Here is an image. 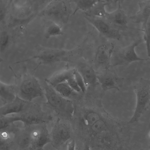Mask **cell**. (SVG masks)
<instances>
[{
    "mask_svg": "<svg viewBox=\"0 0 150 150\" xmlns=\"http://www.w3.org/2000/svg\"><path fill=\"white\" fill-rule=\"evenodd\" d=\"M46 105L57 115L65 118L71 117L74 111L73 102L59 94L54 88L46 83L44 87Z\"/></svg>",
    "mask_w": 150,
    "mask_h": 150,
    "instance_id": "6da1fadb",
    "label": "cell"
},
{
    "mask_svg": "<svg viewBox=\"0 0 150 150\" xmlns=\"http://www.w3.org/2000/svg\"><path fill=\"white\" fill-rule=\"evenodd\" d=\"M16 86L17 96L27 101L32 102L35 99L41 97L44 95L38 79L30 74H24L19 83Z\"/></svg>",
    "mask_w": 150,
    "mask_h": 150,
    "instance_id": "7a4b0ae2",
    "label": "cell"
},
{
    "mask_svg": "<svg viewBox=\"0 0 150 150\" xmlns=\"http://www.w3.org/2000/svg\"><path fill=\"white\" fill-rule=\"evenodd\" d=\"M13 116L14 122H21L25 126L45 124L52 118L50 115L43 111L40 106L33 102L27 110L13 114Z\"/></svg>",
    "mask_w": 150,
    "mask_h": 150,
    "instance_id": "3957f363",
    "label": "cell"
},
{
    "mask_svg": "<svg viewBox=\"0 0 150 150\" xmlns=\"http://www.w3.org/2000/svg\"><path fill=\"white\" fill-rule=\"evenodd\" d=\"M24 129L32 146L35 149H42L45 144L50 142V134L45 124L25 126Z\"/></svg>",
    "mask_w": 150,
    "mask_h": 150,
    "instance_id": "277c9868",
    "label": "cell"
},
{
    "mask_svg": "<svg viewBox=\"0 0 150 150\" xmlns=\"http://www.w3.org/2000/svg\"><path fill=\"white\" fill-rule=\"evenodd\" d=\"M84 16L102 35L111 39L120 40L121 37L120 30L112 25L106 19L90 17L85 15Z\"/></svg>",
    "mask_w": 150,
    "mask_h": 150,
    "instance_id": "5b68a950",
    "label": "cell"
},
{
    "mask_svg": "<svg viewBox=\"0 0 150 150\" xmlns=\"http://www.w3.org/2000/svg\"><path fill=\"white\" fill-rule=\"evenodd\" d=\"M145 80L143 83L136 86L137 102L135 112L132 118L129 122L132 123L137 121L140 117L143 111L146 109L150 100V83Z\"/></svg>",
    "mask_w": 150,
    "mask_h": 150,
    "instance_id": "8992f818",
    "label": "cell"
},
{
    "mask_svg": "<svg viewBox=\"0 0 150 150\" xmlns=\"http://www.w3.org/2000/svg\"><path fill=\"white\" fill-rule=\"evenodd\" d=\"M143 40L142 39L137 40L128 46L117 51L115 56L116 64L127 65L135 61L150 59L141 58L136 52L135 48L142 43Z\"/></svg>",
    "mask_w": 150,
    "mask_h": 150,
    "instance_id": "52a82bcc",
    "label": "cell"
},
{
    "mask_svg": "<svg viewBox=\"0 0 150 150\" xmlns=\"http://www.w3.org/2000/svg\"><path fill=\"white\" fill-rule=\"evenodd\" d=\"M69 134L67 126L58 119L53 125L50 134V142L54 147L58 149L69 138Z\"/></svg>",
    "mask_w": 150,
    "mask_h": 150,
    "instance_id": "ba28073f",
    "label": "cell"
},
{
    "mask_svg": "<svg viewBox=\"0 0 150 150\" xmlns=\"http://www.w3.org/2000/svg\"><path fill=\"white\" fill-rule=\"evenodd\" d=\"M32 103L33 102L26 101L17 96L13 101L0 107V115L5 116L22 113L29 108Z\"/></svg>",
    "mask_w": 150,
    "mask_h": 150,
    "instance_id": "9c48e42d",
    "label": "cell"
},
{
    "mask_svg": "<svg viewBox=\"0 0 150 150\" xmlns=\"http://www.w3.org/2000/svg\"><path fill=\"white\" fill-rule=\"evenodd\" d=\"M115 45L112 42L102 44L97 48L95 55L96 62L107 68L110 65L114 54Z\"/></svg>",
    "mask_w": 150,
    "mask_h": 150,
    "instance_id": "30bf717a",
    "label": "cell"
},
{
    "mask_svg": "<svg viewBox=\"0 0 150 150\" xmlns=\"http://www.w3.org/2000/svg\"><path fill=\"white\" fill-rule=\"evenodd\" d=\"M105 18L120 30L127 28L128 17L119 1L115 10L111 12H108Z\"/></svg>",
    "mask_w": 150,
    "mask_h": 150,
    "instance_id": "8fae6325",
    "label": "cell"
},
{
    "mask_svg": "<svg viewBox=\"0 0 150 150\" xmlns=\"http://www.w3.org/2000/svg\"><path fill=\"white\" fill-rule=\"evenodd\" d=\"M70 1H58L52 3L47 10L49 14H54L58 16L63 21H67L70 16L72 15V10Z\"/></svg>",
    "mask_w": 150,
    "mask_h": 150,
    "instance_id": "7c38bea8",
    "label": "cell"
},
{
    "mask_svg": "<svg viewBox=\"0 0 150 150\" xmlns=\"http://www.w3.org/2000/svg\"><path fill=\"white\" fill-rule=\"evenodd\" d=\"M138 4V11L129 18L133 23H141L142 27L150 18V0L140 1Z\"/></svg>",
    "mask_w": 150,
    "mask_h": 150,
    "instance_id": "4fadbf2b",
    "label": "cell"
},
{
    "mask_svg": "<svg viewBox=\"0 0 150 150\" xmlns=\"http://www.w3.org/2000/svg\"><path fill=\"white\" fill-rule=\"evenodd\" d=\"M76 69L83 78L86 86L94 85L98 83L97 74L90 65L82 63L78 66Z\"/></svg>",
    "mask_w": 150,
    "mask_h": 150,
    "instance_id": "5bb4252c",
    "label": "cell"
},
{
    "mask_svg": "<svg viewBox=\"0 0 150 150\" xmlns=\"http://www.w3.org/2000/svg\"><path fill=\"white\" fill-rule=\"evenodd\" d=\"M17 96L16 85L0 82V98L4 105L14 100Z\"/></svg>",
    "mask_w": 150,
    "mask_h": 150,
    "instance_id": "9a60e30c",
    "label": "cell"
},
{
    "mask_svg": "<svg viewBox=\"0 0 150 150\" xmlns=\"http://www.w3.org/2000/svg\"><path fill=\"white\" fill-rule=\"evenodd\" d=\"M114 1L98 0L89 10L84 13L85 15L94 18H105L108 13L106 7L113 3Z\"/></svg>",
    "mask_w": 150,
    "mask_h": 150,
    "instance_id": "2e32d148",
    "label": "cell"
},
{
    "mask_svg": "<svg viewBox=\"0 0 150 150\" xmlns=\"http://www.w3.org/2000/svg\"><path fill=\"white\" fill-rule=\"evenodd\" d=\"M98 83L104 91L111 89H119L117 79L112 74L109 73L97 74Z\"/></svg>",
    "mask_w": 150,
    "mask_h": 150,
    "instance_id": "e0dca14e",
    "label": "cell"
},
{
    "mask_svg": "<svg viewBox=\"0 0 150 150\" xmlns=\"http://www.w3.org/2000/svg\"><path fill=\"white\" fill-rule=\"evenodd\" d=\"M73 69L62 71L54 74L45 80V82L52 87L64 82H66L73 72Z\"/></svg>",
    "mask_w": 150,
    "mask_h": 150,
    "instance_id": "ac0fdd59",
    "label": "cell"
},
{
    "mask_svg": "<svg viewBox=\"0 0 150 150\" xmlns=\"http://www.w3.org/2000/svg\"><path fill=\"white\" fill-rule=\"evenodd\" d=\"M98 0H73L72 1L75 5L74 10L73 11L72 15H74L79 11H82L84 13L89 10L97 2Z\"/></svg>",
    "mask_w": 150,
    "mask_h": 150,
    "instance_id": "d6986e66",
    "label": "cell"
},
{
    "mask_svg": "<svg viewBox=\"0 0 150 150\" xmlns=\"http://www.w3.org/2000/svg\"><path fill=\"white\" fill-rule=\"evenodd\" d=\"M53 87L61 96L69 99L73 96L74 93H76L67 82L59 83Z\"/></svg>",
    "mask_w": 150,
    "mask_h": 150,
    "instance_id": "ffe728a7",
    "label": "cell"
},
{
    "mask_svg": "<svg viewBox=\"0 0 150 150\" xmlns=\"http://www.w3.org/2000/svg\"><path fill=\"white\" fill-rule=\"evenodd\" d=\"M101 118V116L99 113L92 110L87 111L83 117L86 124L91 126Z\"/></svg>",
    "mask_w": 150,
    "mask_h": 150,
    "instance_id": "44dd1931",
    "label": "cell"
},
{
    "mask_svg": "<svg viewBox=\"0 0 150 150\" xmlns=\"http://www.w3.org/2000/svg\"><path fill=\"white\" fill-rule=\"evenodd\" d=\"M144 33L143 40L145 42L147 55L150 58V18L142 27Z\"/></svg>",
    "mask_w": 150,
    "mask_h": 150,
    "instance_id": "7402d4cb",
    "label": "cell"
},
{
    "mask_svg": "<svg viewBox=\"0 0 150 150\" xmlns=\"http://www.w3.org/2000/svg\"><path fill=\"white\" fill-rule=\"evenodd\" d=\"M63 32L60 26L56 23H52L47 28L46 35L47 37L61 35Z\"/></svg>",
    "mask_w": 150,
    "mask_h": 150,
    "instance_id": "603a6c76",
    "label": "cell"
},
{
    "mask_svg": "<svg viewBox=\"0 0 150 150\" xmlns=\"http://www.w3.org/2000/svg\"><path fill=\"white\" fill-rule=\"evenodd\" d=\"M91 127L93 132L100 133L105 131L106 129L107 125L105 122L101 118Z\"/></svg>",
    "mask_w": 150,
    "mask_h": 150,
    "instance_id": "cb8c5ba5",
    "label": "cell"
},
{
    "mask_svg": "<svg viewBox=\"0 0 150 150\" xmlns=\"http://www.w3.org/2000/svg\"><path fill=\"white\" fill-rule=\"evenodd\" d=\"M74 74L76 82L81 91L83 93L85 92L87 86L83 78L76 69H74Z\"/></svg>",
    "mask_w": 150,
    "mask_h": 150,
    "instance_id": "d4e9b609",
    "label": "cell"
},
{
    "mask_svg": "<svg viewBox=\"0 0 150 150\" xmlns=\"http://www.w3.org/2000/svg\"><path fill=\"white\" fill-rule=\"evenodd\" d=\"M74 69H73L72 74L69 76L66 82L75 92L79 93L81 91L75 79L74 74Z\"/></svg>",
    "mask_w": 150,
    "mask_h": 150,
    "instance_id": "484cf974",
    "label": "cell"
},
{
    "mask_svg": "<svg viewBox=\"0 0 150 150\" xmlns=\"http://www.w3.org/2000/svg\"><path fill=\"white\" fill-rule=\"evenodd\" d=\"M8 36L5 33H3L1 37L0 44L1 47H4L7 45L8 41Z\"/></svg>",
    "mask_w": 150,
    "mask_h": 150,
    "instance_id": "4316f807",
    "label": "cell"
},
{
    "mask_svg": "<svg viewBox=\"0 0 150 150\" xmlns=\"http://www.w3.org/2000/svg\"><path fill=\"white\" fill-rule=\"evenodd\" d=\"M67 150H75V143L74 141H71L68 144Z\"/></svg>",
    "mask_w": 150,
    "mask_h": 150,
    "instance_id": "83f0119b",
    "label": "cell"
},
{
    "mask_svg": "<svg viewBox=\"0 0 150 150\" xmlns=\"http://www.w3.org/2000/svg\"><path fill=\"white\" fill-rule=\"evenodd\" d=\"M83 150H91L90 148L88 147H86L83 149Z\"/></svg>",
    "mask_w": 150,
    "mask_h": 150,
    "instance_id": "f1b7e54d",
    "label": "cell"
}]
</instances>
